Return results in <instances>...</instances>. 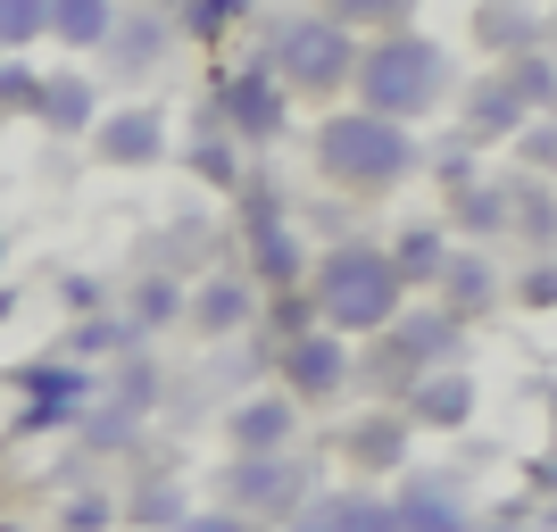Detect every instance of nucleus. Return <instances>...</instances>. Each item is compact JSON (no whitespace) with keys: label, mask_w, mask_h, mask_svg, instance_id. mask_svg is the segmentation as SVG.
<instances>
[{"label":"nucleus","mask_w":557,"mask_h":532,"mask_svg":"<svg viewBox=\"0 0 557 532\" xmlns=\"http://www.w3.org/2000/svg\"><path fill=\"white\" fill-rule=\"evenodd\" d=\"M349 84H358V109H367V116H383V125H417L424 109H442V100H449V50L424 42L417 25H408V34L358 42Z\"/></svg>","instance_id":"f257e3e1"},{"label":"nucleus","mask_w":557,"mask_h":532,"mask_svg":"<svg viewBox=\"0 0 557 532\" xmlns=\"http://www.w3.org/2000/svg\"><path fill=\"white\" fill-rule=\"evenodd\" d=\"M317 166H325L342 191H399L424 166V141L408 125H383L367 109H342L317 125Z\"/></svg>","instance_id":"f03ea898"},{"label":"nucleus","mask_w":557,"mask_h":532,"mask_svg":"<svg viewBox=\"0 0 557 532\" xmlns=\"http://www.w3.org/2000/svg\"><path fill=\"white\" fill-rule=\"evenodd\" d=\"M317 333L349 342V333H383L399 317V275L374 242H342L333 258H317Z\"/></svg>","instance_id":"7ed1b4c3"},{"label":"nucleus","mask_w":557,"mask_h":532,"mask_svg":"<svg viewBox=\"0 0 557 532\" xmlns=\"http://www.w3.org/2000/svg\"><path fill=\"white\" fill-rule=\"evenodd\" d=\"M283 92H342L349 67H358V34H342L333 17H283L275 25V50H267Z\"/></svg>","instance_id":"20e7f679"},{"label":"nucleus","mask_w":557,"mask_h":532,"mask_svg":"<svg viewBox=\"0 0 557 532\" xmlns=\"http://www.w3.org/2000/svg\"><path fill=\"white\" fill-rule=\"evenodd\" d=\"M216 116H225V141L242 150V141H275L283 134V116H292V92L275 84V67L267 59H242L233 75H216Z\"/></svg>","instance_id":"39448f33"},{"label":"nucleus","mask_w":557,"mask_h":532,"mask_svg":"<svg viewBox=\"0 0 557 532\" xmlns=\"http://www.w3.org/2000/svg\"><path fill=\"white\" fill-rule=\"evenodd\" d=\"M225 491H233L225 516H242V524H250V516H283V524H292L317 483H308V466H292V458H233L225 466Z\"/></svg>","instance_id":"423d86ee"},{"label":"nucleus","mask_w":557,"mask_h":532,"mask_svg":"<svg viewBox=\"0 0 557 532\" xmlns=\"http://www.w3.org/2000/svg\"><path fill=\"white\" fill-rule=\"evenodd\" d=\"M17 392H25L17 433H59V424H84V408H92V374L75 367V358H50V367L17 374Z\"/></svg>","instance_id":"0eeeda50"},{"label":"nucleus","mask_w":557,"mask_h":532,"mask_svg":"<svg viewBox=\"0 0 557 532\" xmlns=\"http://www.w3.org/2000/svg\"><path fill=\"white\" fill-rule=\"evenodd\" d=\"M399 424H408V433H466V424H474V374L466 367H433V374H417V383H408V408H399Z\"/></svg>","instance_id":"6e6552de"},{"label":"nucleus","mask_w":557,"mask_h":532,"mask_svg":"<svg viewBox=\"0 0 557 532\" xmlns=\"http://www.w3.org/2000/svg\"><path fill=\"white\" fill-rule=\"evenodd\" d=\"M283 399L300 408V399H333L349 383V342H333V333H300V342H283Z\"/></svg>","instance_id":"1a4fd4ad"},{"label":"nucleus","mask_w":557,"mask_h":532,"mask_svg":"<svg viewBox=\"0 0 557 532\" xmlns=\"http://www.w3.org/2000/svg\"><path fill=\"white\" fill-rule=\"evenodd\" d=\"M399 333L383 342V358H392V374H433V367H458V317H442V308H417V317H392Z\"/></svg>","instance_id":"9d476101"},{"label":"nucleus","mask_w":557,"mask_h":532,"mask_svg":"<svg viewBox=\"0 0 557 532\" xmlns=\"http://www.w3.org/2000/svg\"><path fill=\"white\" fill-rule=\"evenodd\" d=\"M225 433H233L242 458H283L292 433H300V408H292L283 392H258V399H242V408L225 417Z\"/></svg>","instance_id":"9b49d317"},{"label":"nucleus","mask_w":557,"mask_h":532,"mask_svg":"<svg viewBox=\"0 0 557 532\" xmlns=\"http://www.w3.org/2000/svg\"><path fill=\"white\" fill-rule=\"evenodd\" d=\"M92 150L109 166H159L166 159V116L159 109H116L92 125Z\"/></svg>","instance_id":"f8f14e48"},{"label":"nucleus","mask_w":557,"mask_h":532,"mask_svg":"<svg viewBox=\"0 0 557 532\" xmlns=\"http://www.w3.org/2000/svg\"><path fill=\"white\" fill-rule=\"evenodd\" d=\"M292 532H392V499H374V491H308Z\"/></svg>","instance_id":"ddd939ff"},{"label":"nucleus","mask_w":557,"mask_h":532,"mask_svg":"<svg viewBox=\"0 0 557 532\" xmlns=\"http://www.w3.org/2000/svg\"><path fill=\"white\" fill-rule=\"evenodd\" d=\"M258 317V292L250 275H209L200 292H191V324L209 333V342H225V333H242V324Z\"/></svg>","instance_id":"4468645a"},{"label":"nucleus","mask_w":557,"mask_h":532,"mask_svg":"<svg viewBox=\"0 0 557 532\" xmlns=\"http://www.w3.org/2000/svg\"><path fill=\"white\" fill-rule=\"evenodd\" d=\"M499 300V275H491V258L483 250H449V267H442V317H483V308Z\"/></svg>","instance_id":"2eb2a0df"},{"label":"nucleus","mask_w":557,"mask_h":532,"mask_svg":"<svg viewBox=\"0 0 557 532\" xmlns=\"http://www.w3.org/2000/svg\"><path fill=\"white\" fill-rule=\"evenodd\" d=\"M392 532H474L449 483H408L392 499Z\"/></svg>","instance_id":"dca6fc26"},{"label":"nucleus","mask_w":557,"mask_h":532,"mask_svg":"<svg viewBox=\"0 0 557 532\" xmlns=\"http://www.w3.org/2000/svg\"><path fill=\"white\" fill-rule=\"evenodd\" d=\"M342 458L349 466H408V424H399V408H383V417H358V424H342Z\"/></svg>","instance_id":"f3484780"},{"label":"nucleus","mask_w":557,"mask_h":532,"mask_svg":"<svg viewBox=\"0 0 557 532\" xmlns=\"http://www.w3.org/2000/svg\"><path fill=\"white\" fill-rule=\"evenodd\" d=\"M308 275V250H300V233L275 225V233H250V292L267 283V292H300Z\"/></svg>","instance_id":"a211bd4d"},{"label":"nucleus","mask_w":557,"mask_h":532,"mask_svg":"<svg viewBox=\"0 0 557 532\" xmlns=\"http://www.w3.org/2000/svg\"><path fill=\"white\" fill-rule=\"evenodd\" d=\"M383 258H392L399 292H408V283H442V267H449V225H399V242H392Z\"/></svg>","instance_id":"6ab92c4d"},{"label":"nucleus","mask_w":557,"mask_h":532,"mask_svg":"<svg viewBox=\"0 0 557 532\" xmlns=\"http://www.w3.org/2000/svg\"><path fill=\"white\" fill-rule=\"evenodd\" d=\"M524 125H533V116L508 100L499 75H483V84L466 92V150H474V141H508V134H524Z\"/></svg>","instance_id":"aec40b11"},{"label":"nucleus","mask_w":557,"mask_h":532,"mask_svg":"<svg viewBox=\"0 0 557 532\" xmlns=\"http://www.w3.org/2000/svg\"><path fill=\"white\" fill-rule=\"evenodd\" d=\"M34 116H42V125H59V134H92V125H100L92 84H84V75H42V100H34Z\"/></svg>","instance_id":"412c9836"},{"label":"nucleus","mask_w":557,"mask_h":532,"mask_svg":"<svg viewBox=\"0 0 557 532\" xmlns=\"http://www.w3.org/2000/svg\"><path fill=\"white\" fill-rule=\"evenodd\" d=\"M109 25H116V9H100V0H59V9H42V34L67 42V50H100Z\"/></svg>","instance_id":"4be33fe9"},{"label":"nucleus","mask_w":557,"mask_h":532,"mask_svg":"<svg viewBox=\"0 0 557 532\" xmlns=\"http://www.w3.org/2000/svg\"><path fill=\"white\" fill-rule=\"evenodd\" d=\"M166 42H175V25H166V17H116V25H109V59H125L134 75L159 67Z\"/></svg>","instance_id":"5701e85b"},{"label":"nucleus","mask_w":557,"mask_h":532,"mask_svg":"<svg viewBox=\"0 0 557 532\" xmlns=\"http://www.w3.org/2000/svg\"><path fill=\"white\" fill-rule=\"evenodd\" d=\"M125 516H134V524H150V532H175V524H184V483H166V474H159V483H141L134 491V499H125Z\"/></svg>","instance_id":"b1692460"},{"label":"nucleus","mask_w":557,"mask_h":532,"mask_svg":"<svg viewBox=\"0 0 557 532\" xmlns=\"http://www.w3.org/2000/svg\"><path fill=\"white\" fill-rule=\"evenodd\" d=\"M491 50H508V59H524V50L541 42V17L533 9H483V25H474Z\"/></svg>","instance_id":"393cba45"},{"label":"nucleus","mask_w":557,"mask_h":532,"mask_svg":"<svg viewBox=\"0 0 557 532\" xmlns=\"http://www.w3.org/2000/svg\"><path fill=\"white\" fill-rule=\"evenodd\" d=\"M150 392H159V367H150V358H125V367H116V392H109V408L116 417H150Z\"/></svg>","instance_id":"a878e982"},{"label":"nucleus","mask_w":557,"mask_h":532,"mask_svg":"<svg viewBox=\"0 0 557 532\" xmlns=\"http://www.w3.org/2000/svg\"><path fill=\"white\" fill-rule=\"evenodd\" d=\"M184 159H191V175H200V184H216V191L242 184V159H233V141H225V134H200Z\"/></svg>","instance_id":"bb28decb"},{"label":"nucleus","mask_w":557,"mask_h":532,"mask_svg":"<svg viewBox=\"0 0 557 532\" xmlns=\"http://www.w3.org/2000/svg\"><path fill=\"white\" fill-rule=\"evenodd\" d=\"M134 342H141V333H134L125 317H84V324L67 333V349H75V358H100V349H125V358H134Z\"/></svg>","instance_id":"cd10ccee"},{"label":"nucleus","mask_w":557,"mask_h":532,"mask_svg":"<svg viewBox=\"0 0 557 532\" xmlns=\"http://www.w3.org/2000/svg\"><path fill=\"white\" fill-rule=\"evenodd\" d=\"M233 191H242V225H250V233H275V225H292V209H283V191H275V184L242 175Z\"/></svg>","instance_id":"c85d7f7f"},{"label":"nucleus","mask_w":557,"mask_h":532,"mask_svg":"<svg viewBox=\"0 0 557 532\" xmlns=\"http://www.w3.org/2000/svg\"><path fill=\"white\" fill-rule=\"evenodd\" d=\"M458 225H466V233H499V225H508V191L466 184V191H458Z\"/></svg>","instance_id":"c756f323"},{"label":"nucleus","mask_w":557,"mask_h":532,"mask_svg":"<svg viewBox=\"0 0 557 532\" xmlns=\"http://www.w3.org/2000/svg\"><path fill=\"white\" fill-rule=\"evenodd\" d=\"M25 42H42V9L34 0H0V59H17Z\"/></svg>","instance_id":"7c9ffc66"},{"label":"nucleus","mask_w":557,"mask_h":532,"mask_svg":"<svg viewBox=\"0 0 557 532\" xmlns=\"http://www.w3.org/2000/svg\"><path fill=\"white\" fill-rule=\"evenodd\" d=\"M175 308H184V292H175L166 275H150V283L134 292V317H125V324H134V333H150V324H166Z\"/></svg>","instance_id":"2f4dec72"},{"label":"nucleus","mask_w":557,"mask_h":532,"mask_svg":"<svg viewBox=\"0 0 557 532\" xmlns=\"http://www.w3.org/2000/svg\"><path fill=\"white\" fill-rule=\"evenodd\" d=\"M34 100H42V67H25V59H0V109L34 116Z\"/></svg>","instance_id":"473e14b6"},{"label":"nucleus","mask_w":557,"mask_h":532,"mask_svg":"<svg viewBox=\"0 0 557 532\" xmlns=\"http://www.w3.org/2000/svg\"><path fill=\"white\" fill-rule=\"evenodd\" d=\"M109 524H116V499H100V491H75L59 508V532H109Z\"/></svg>","instance_id":"72a5a7b5"},{"label":"nucleus","mask_w":557,"mask_h":532,"mask_svg":"<svg viewBox=\"0 0 557 532\" xmlns=\"http://www.w3.org/2000/svg\"><path fill=\"white\" fill-rule=\"evenodd\" d=\"M166 25H175V34H191V42H216L225 25H242V9H225V0H209V9H200V0H191L184 17H166Z\"/></svg>","instance_id":"f704fd0d"},{"label":"nucleus","mask_w":557,"mask_h":532,"mask_svg":"<svg viewBox=\"0 0 557 532\" xmlns=\"http://www.w3.org/2000/svg\"><path fill=\"white\" fill-rule=\"evenodd\" d=\"M516 300L533 308V317H549V300H557V275H549V258H533V267L516 275Z\"/></svg>","instance_id":"c9c22d12"},{"label":"nucleus","mask_w":557,"mask_h":532,"mask_svg":"<svg viewBox=\"0 0 557 532\" xmlns=\"http://www.w3.org/2000/svg\"><path fill=\"white\" fill-rule=\"evenodd\" d=\"M516 159L541 175V166H549V125H524V134H516Z\"/></svg>","instance_id":"e433bc0d"},{"label":"nucleus","mask_w":557,"mask_h":532,"mask_svg":"<svg viewBox=\"0 0 557 532\" xmlns=\"http://www.w3.org/2000/svg\"><path fill=\"white\" fill-rule=\"evenodd\" d=\"M175 532H250V524H242V516H225V508H209V516H184Z\"/></svg>","instance_id":"4c0bfd02"},{"label":"nucleus","mask_w":557,"mask_h":532,"mask_svg":"<svg viewBox=\"0 0 557 532\" xmlns=\"http://www.w3.org/2000/svg\"><path fill=\"white\" fill-rule=\"evenodd\" d=\"M59 300H67V308H100V283L92 275H67V283H59Z\"/></svg>","instance_id":"58836bf2"},{"label":"nucleus","mask_w":557,"mask_h":532,"mask_svg":"<svg viewBox=\"0 0 557 532\" xmlns=\"http://www.w3.org/2000/svg\"><path fill=\"white\" fill-rule=\"evenodd\" d=\"M483 532H524V524H516V516H508V524H483Z\"/></svg>","instance_id":"ea45409f"},{"label":"nucleus","mask_w":557,"mask_h":532,"mask_svg":"<svg viewBox=\"0 0 557 532\" xmlns=\"http://www.w3.org/2000/svg\"><path fill=\"white\" fill-rule=\"evenodd\" d=\"M0 258H9V242H0Z\"/></svg>","instance_id":"a19ab883"}]
</instances>
